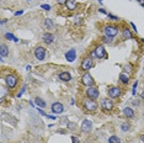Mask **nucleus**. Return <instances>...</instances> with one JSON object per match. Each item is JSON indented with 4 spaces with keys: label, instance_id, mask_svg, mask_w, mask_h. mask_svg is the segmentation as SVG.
<instances>
[{
    "label": "nucleus",
    "instance_id": "35",
    "mask_svg": "<svg viewBox=\"0 0 144 143\" xmlns=\"http://www.w3.org/2000/svg\"><path fill=\"white\" fill-rule=\"evenodd\" d=\"M68 0H57V2L59 4V5H63V4H65Z\"/></svg>",
    "mask_w": 144,
    "mask_h": 143
},
{
    "label": "nucleus",
    "instance_id": "18",
    "mask_svg": "<svg viewBox=\"0 0 144 143\" xmlns=\"http://www.w3.org/2000/svg\"><path fill=\"white\" fill-rule=\"evenodd\" d=\"M118 79H119V81H121L122 84L128 85V83H129V76H128L126 73H121V74H119V76H118Z\"/></svg>",
    "mask_w": 144,
    "mask_h": 143
},
{
    "label": "nucleus",
    "instance_id": "40",
    "mask_svg": "<svg viewBox=\"0 0 144 143\" xmlns=\"http://www.w3.org/2000/svg\"><path fill=\"white\" fill-rule=\"evenodd\" d=\"M141 141L144 143V135H141Z\"/></svg>",
    "mask_w": 144,
    "mask_h": 143
},
{
    "label": "nucleus",
    "instance_id": "14",
    "mask_svg": "<svg viewBox=\"0 0 144 143\" xmlns=\"http://www.w3.org/2000/svg\"><path fill=\"white\" fill-rule=\"evenodd\" d=\"M42 39H43V42H44V43L51 44V43H53V42H54V36L52 35L51 32H46L44 35L42 36Z\"/></svg>",
    "mask_w": 144,
    "mask_h": 143
},
{
    "label": "nucleus",
    "instance_id": "36",
    "mask_svg": "<svg viewBox=\"0 0 144 143\" xmlns=\"http://www.w3.org/2000/svg\"><path fill=\"white\" fill-rule=\"evenodd\" d=\"M129 25H131V26H132V27H133V30H134V31H136V32H137V27H136V25H134V24H133V22H129Z\"/></svg>",
    "mask_w": 144,
    "mask_h": 143
},
{
    "label": "nucleus",
    "instance_id": "21",
    "mask_svg": "<svg viewBox=\"0 0 144 143\" xmlns=\"http://www.w3.org/2000/svg\"><path fill=\"white\" fill-rule=\"evenodd\" d=\"M122 36H123V38H127V39H131V38L133 37L131 30H128V29H124V30L122 31Z\"/></svg>",
    "mask_w": 144,
    "mask_h": 143
},
{
    "label": "nucleus",
    "instance_id": "16",
    "mask_svg": "<svg viewBox=\"0 0 144 143\" xmlns=\"http://www.w3.org/2000/svg\"><path fill=\"white\" fill-rule=\"evenodd\" d=\"M123 115L127 118H132V117H134V110L132 107H124L123 108Z\"/></svg>",
    "mask_w": 144,
    "mask_h": 143
},
{
    "label": "nucleus",
    "instance_id": "37",
    "mask_svg": "<svg viewBox=\"0 0 144 143\" xmlns=\"http://www.w3.org/2000/svg\"><path fill=\"white\" fill-rule=\"evenodd\" d=\"M99 12H101V14H106V15H108V12H106L104 9H99Z\"/></svg>",
    "mask_w": 144,
    "mask_h": 143
},
{
    "label": "nucleus",
    "instance_id": "6",
    "mask_svg": "<svg viewBox=\"0 0 144 143\" xmlns=\"http://www.w3.org/2000/svg\"><path fill=\"white\" fill-rule=\"evenodd\" d=\"M104 32H105V36L113 38L115 36H117V34H118V27H116L113 25H107V26H105Z\"/></svg>",
    "mask_w": 144,
    "mask_h": 143
},
{
    "label": "nucleus",
    "instance_id": "34",
    "mask_svg": "<svg viewBox=\"0 0 144 143\" xmlns=\"http://www.w3.org/2000/svg\"><path fill=\"white\" fill-rule=\"evenodd\" d=\"M5 93H6V91H5V88H4V86H1V99L4 98V95H5Z\"/></svg>",
    "mask_w": 144,
    "mask_h": 143
},
{
    "label": "nucleus",
    "instance_id": "25",
    "mask_svg": "<svg viewBox=\"0 0 144 143\" xmlns=\"http://www.w3.org/2000/svg\"><path fill=\"white\" fill-rule=\"evenodd\" d=\"M132 71H133V67H132V64H124L123 66V72H126V74L127 73H132Z\"/></svg>",
    "mask_w": 144,
    "mask_h": 143
},
{
    "label": "nucleus",
    "instance_id": "43",
    "mask_svg": "<svg viewBox=\"0 0 144 143\" xmlns=\"http://www.w3.org/2000/svg\"><path fill=\"white\" fill-rule=\"evenodd\" d=\"M97 1H99V2H100V4H102V0H97Z\"/></svg>",
    "mask_w": 144,
    "mask_h": 143
},
{
    "label": "nucleus",
    "instance_id": "38",
    "mask_svg": "<svg viewBox=\"0 0 144 143\" xmlns=\"http://www.w3.org/2000/svg\"><path fill=\"white\" fill-rule=\"evenodd\" d=\"M74 127H75L74 123H68V128H74Z\"/></svg>",
    "mask_w": 144,
    "mask_h": 143
},
{
    "label": "nucleus",
    "instance_id": "33",
    "mask_svg": "<svg viewBox=\"0 0 144 143\" xmlns=\"http://www.w3.org/2000/svg\"><path fill=\"white\" fill-rule=\"evenodd\" d=\"M22 14H24V10H19V11H16L14 15H15V16H21Z\"/></svg>",
    "mask_w": 144,
    "mask_h": 143
},
{
    "label": "nucleus",
    "instance_id": "22",
    "mask_svg": "<svg viewBox=\"0 0 144 143\" xmlns=\"http://www.w3.org/2000/svg\"><path fill=\"white\" fill-rule=\"evenodd\" d=\"M44 26H46L48 30L54 29V24H53V21H52L51 19H46V20H44Z\"/></svg>",
    "mask_w": 144,
    "mask_h": 143
},
{
    "label": "nucleus",
    "instance_id": "10",
    "mask_svg": "<svg viewBox=\"0 0 144 143\" xmlns=\"http://www.w3.org/2000/svg\"><path fill=\"white\" fill-rule=\"evenodd\" d=\"M33 53H35L36 59H38V61H43V59L46 58V49H44L43 47H41V46L37 47Z\"/></svg>",
    "mask_w": 144,
    "mask_h": 143
},
{
    "label": "nucleus",
    "instance_id": "13",
    "mask_svg": "<svg viewBox=\"0 0 144 143\" xmlns=\"http://www.w3.org/2000/svg\"><path fill=\"white\" fill-rule=\"evenodd\" d=\"M91 128H92V121L84 120L81 122V131L83 132H89V131H91Z\"/></svg>",
    "mask_w": 144,
    "mask_h": 143
},
{
    "label": "nucleus",
    "instance_id": "12",
    "mask_svg": "<svg viewBox=\"0 0 144 143\" xmlns=\"http://www.w3.org/2000/svg\"><path fill=\"white\" fill-rule=\"evenodd\" d=\"M101 106H102L104 111H111L113 108V103L110 99H104V100H101Z\"/></svg>",
    "mask_w": 144,
    "mask_h": 143
},
{
    "label": "nucleus",
    "instance_id": "9",
    "mask_svg": "<svg viewBox=\"0 0 144 143\" xmlns=\"http://www.w3.org/2000/svg\"><path fill=\"white\" fill-rule=\"evenodd\" d=\"M51 110H52V112H53V113L59 115V113H63V111H64V106H63V104H62V103L56 101V103H53V104H52Z\"/></svg>",
    "mask_w": 144,
    "mask_h": 143
},
{
    "label": "nucleus",
    "instance_id": "8",
    "mask_svg": "<svg viewBox=\"0 0 144 143\" xmlns=\"http://www.w3.org/2000/svg\"><path fill=\"white\" fill-rule=\"evenodd\" d=\"M92 59L90 58V57H87V58H84L83 59V62H81V64H80V69L84 72H89L91 68H92Z\"/></svg>",
    "mask_w": 144,
    "mask_h": 143
},
{
    "label": "nucleus",
    "instance_id": "30",
    "mask_svg": "<svg viewBox=\"0 0 144 143\" xmlns=\"http://www.w3.org/2000/svg\"><path fill=\"white\" fill-rule=\"evenodd\" d=\"M41 7H42L43 10H46V11H49V10H51V6H49V5H46V4H42Z\"/></svg>",
    "mask_w": 144,
    "mask_h": 143
},
{
    "label": "nucleus",
    "instance_id": "19",
    "mask_svg": "<svg viewBox=\"0 0 144 143\" xmlns=\"http://www.w3.org/2000/svg\"><path fill=\"white\" fill-rule=\"evenodd\" d=\"M35 104L37 105V107H41V108H43V107L47 106V104H46V101L42 99V98H38L37 96L36 99H35Z\"/></svg>",
    "mask_w": 144,
    "mask_h": 143
},
{
    "label": "nucleus",
    "instance_id": "23",
    "mask_svg": "<svg viewBox=\"0 0 144 143\" xmlns=\"http://www.w3.org/2000/svg\"><path fill=\"white\" fill-rule=\"evenodd\" d=\"M131 130V125L128 123V122H123L122 125H121V131L122 132H128Z\"/></svg>",
    "mask_w": 144,
    "mask_h": 143
},
{
    "label": "nucleus",
    "instance_id": "5",
    "mask_svg": "<svg viewBox=\"0 0 144 143\" xmlns=\"http://www.w3.org/2000/svg\"><path fill=\"white\" fill-rule=\"evenodd\" d=\"M107 94L111 99H117L122 94V89L119 86H110L107 89Z\"/></svg>",
    "mask_w": 144,
    "mask_h": 143
},
{
    "label": "nucleus",
    "instance_id": "24",
    "mask_svg": "<svg viewBox=\"0 0 144 143\" xmlns=\"http://www.w3.org/2000/svg\"><path fill=\"white\" fill-rule=\"evenodd\" d=\"M108 143H121V138L117 136H111L108 138Z\"/></svg>",
    "mask_w": 144,
    "mask_h": 143
},
{
    "label": "nucleus",
    "instance_id": "39",
    "mask_svg": "<svg viewBox=\"0 0 144 143\" xmlns=\"http://www.w3.org/2000/svg\"><path fill=\"white\" fill-rule=\"evenodd\" d=\"M133 105H134V106H138L139 103H138V101H133Z\"/></svg>",
    "mask_w": 144,
    "mask_h": 143
},
{
    "label": "nucleus",
    "instance_id": "31",
    "mask_svg": "<svg viewBox=\"0 0 144 143\" xmlns=\"http://www.w3.org/2000/svg\"><path fill=\"white\" fill-rule=\"evenodd\" d=\"M25 91H26V85H24V86H22V89H21L20 94H17V98H21V95H22V94H24Z\"/></svg>",
    "mask_w": 144,
    "mask_h": 143
},
{
    "label": "nucleus",
    "instance_id": "1",
    "mask_svg": "<svg viewBox=\"0 0 144 143\" xmlns=\"http://www.w3.org/2000/svg\"><path fill=\"white\" fill-rule=\"evenodd\" d=\"M97 103L94 100V99H90V98H86L85 100H84V108L86 110V111H89V112H95L96 110H97Z\"/></svg>",
    "mask_w": 144,
    "mask_h": 143
},
{
    "label": "nucleus",
    "instance_id": "11",
    "mask_svg": "<svg viewBox=\"0 0 144 143\" xmlns=\"http://www.w3.org/2000/svg\"><path fill=\"white\" fill-rule=\"evenodd\" d=\"M65 59L69 62V63H73V62H75V59H76V51L72 48V49H69L67 53H65Z\"/></svg>",
    "mask_w": 144,
    "mask_h": 143
},
{
    "label": "nucleus",
    "instance_id": "2",
    "mask_svg": "<svg viewBox=\"0 0 144 143\" xmlns=\"http://www.w3.org/2000/svg\"><path fill=\"white\" fill-rule=\"evenodd\" d=\"M4 80H5V84H6L7 89H14L17 85V81H19V79L15 74H7Z\"/></svg>",
    "mask_w": 144,
    "mask_h": 143
},
{
    "label": "nucleus",
    "instance_id": "26",
    "mask_svg": "<svg viewBox=\"0 0 144 143\" xmlns=\"http://www.w3.org/2000/svg\"><path fill=\"white\" fill-rule=\"evenodd\" d=\"M137 86H138V81H136L133 84V88H132V95H136L137 94Z\"/></svg>",
    "mask_w": 144,
    "mask_h": 143
},
{
    "label": "nucleus",
    "instance_id": "29",
    "mask_svg": "<svg viewBox=\"0 0 144 143\" xmlns=\"http://www.w3.org/2000/svg\"><path fill=\"white\" fill-rule=\"evenodd\" d=\"M107 17H108V19H111V20H115V21H118V20H119V17H118V16H115V15H112V14H108Z\"/></svg>",
    "mask_w": 144,
    "mask_h": 143
},
{
    "label": "nucleus",
    "instance_id": "27",
    "mask_svg": "<svg viewBox=\"0 0 144 143\" xmlns=\"http://www.w3.org/2000/svg\"><path fill=\"white\" fill-rule=\"evenodd\" d=\"M5 37H6V38H7L9 41H14V39H15V36L12 35L11 32H7V34L5 35Z\"/></svg>",
    "mask_w": 144,
    "mask_h": 143
},
{
    "label": "nucleus",
    "instance_id": "15",
    "mask_svg": "<svg viewBox=\"0 0 144 143\" xmlns=\"http://www.w3.org/2000/svg\"><path fill=\"white\" fill-rule=\"evenodd\" d=\"M58 76H59V79L63 80V81H69V80L72 79V75H70L69 72H60Z\"/></svg>",
    "mask_w": 144,
    "mask_h": 143
},
{
    "label": "nucleus",
    "instance_id": "46",
    "mask_svg": "<svg viewBox=\"0 0 144 143\" xmlns=\"http://www.w3.org/2000/svg\"><path fill=\"white\" fill-rule=\"evenodd\" d=\"M27 1H31V0H27Z\"/></svg>",
    "mask_w": 144,
    "mask_h": 143
},
{
    "label": "nucleus",
    "instance_id": "45",
    "mask_svg": "<svg viewBox=\"0 0 144 143\" xmlns=\"http://www.w3.org/2000/svg\"><path fill=\"white\" fill-rule=\"evenodd\" d=\"M142 42H143V43H144V38H142Z\"/></svg>",
    "mask_w": 144,
    "mask_h": 143
},
{
    "label": "nucleus",
    "instance_id": "17",
    "mask_svg": "<svg viewBox=\"0 0 144 143\" xmlns=\"http://www.w3.org/2000/svg\"><path fill=\"white\" fill-rule=\"evenodd\" d=\"M7 54H9V47L5 43H1V46H0V56L6 57Z\"/></svg>",
    "mask_w": 144,
    "mask_h": 143
},
{
    "label": "nucleus",
    "instance_id": "20",
    "mask_svg": "<svg viewBox=\"0 0 144 143\" xmlns=\"http://www.w3.org/2000/svg\"><path fill=\"white\" fill-rule=\"evenodd\" d=\"M65 6H67L68 10H75V7H76V1H75V0H68V1L65 2Z\"/></svg>",
    "mask_w": 144,
    "mask_h": 143
},
{
    "label": "nucleus",
    "instance_id": "42",
    "mask_svg": "<svg viewBox=\"0 0 144 143\" xmlns=\"http://www.w3.org/2000/svg\"><path fill=\"white\" fill-rule=\"evenodd\" d=\"M142 6L144 7V0H142Z\"/></svg>",
    "mask_w": 144,
    "mask_h": 143
},
{
    "label": "nucleus",
    "instance_id": "41",
    "mask_svg": "<svg viewBox=\"0 0 144 143\" xmlns=\"http://www.w3.org/2000/svg\"><path fill=\"white\" fill-rule=\"evenodd\" d=\"M141 98H142V99H143V100H144V90H143V91H142V93H141Z\"/></svg>",
    "mask_w": 144,
    "mask_h": 143
},
{
    "label": "nucleus",
    "instance_id": "4",
    "mask_svg": "<svg viewBox=\"0 0 144 143\" xmlns=\"http://www.w3.org/2000/svg\"><path fill=\"white\" fill-rule=\"evenodd\" d=\"M81 84L85 85V86H87V88L95 85V80H94V78L91 76V74L89 72H86V73L83 74V76H81Z\"/></svg>",
    "mask_w": 144,
    "mask_h": 143
},
{
    "label": "nucleus",
    "instance_id": "28",
    "mask_svg": "<svg viewBox=\"0 0 144 143\" xmlns=\"http://www.w3.org/2000/svg\"><path fill=\"white\" fill-rule=\"evenodd\" d=\"M102 41H104V43H111V42H112V37H107V36H105V37L102 38Z\"/></svg>",
    "mask_w": 144,
    "mask_h": 143
},
{
    "label": "nucleus",
    "instance_id": "3",
    "mask_svg": "<svg viewBox=\"0 0 144 143\" xmlns=\"http://www.w3.org/2000/svg\"><path fill=\"white\" fill-rule=\"evenodd\" d=\"M91 56L94 58H97V59H102L106 57V51H105V47L102 44H99L92 52H91Z\"/></svg>",
    "mask_w": 144,
    "mask_h": 143
},
{
    "label": "nucleus",
    "instance_id": "7",
    "mask_svg": "<svg viewBox=\"0 0 144 143\" xmlns=\"http://www.w3.org/2000/svg\"><path fill=\"white\" fill-rule=\"evenodd\" d=\"M86 96L90 98V99L96 100V99L100 96V91H99V89H97L96 86H90V88L86 89Z\"/></svg>",
    "mask_w": 144,
    "mask_h": 143
},
{
    "label": "nucleus",
    "instance_id": "32",
    "mask_svg": "<svg viewBox=\"0 0 144 143\" xmlns=\"http://www.w3.org/2000/svg\"><path fill=\"white\" fill-rule=\"evenodd\" d=\"M72 141H73V143H80L79 138H78V137H75V136H73V137H72Z\"/></svg>",
    "mask_w": 144,
    "mask_h": 143
},
{
    "label": "nucleus",
    "instance_id": "44",
    "mask_svg": "<svg viewBox=\"0 0 144 143\" xmlns=\"http://www.w3.org/2000/svg\"><path fill=\"white\" fill-rule=\"evenodd\" d=\"M137 1H138V2H141V4H142V0H137Z\"/></svg>",
    "mask_w": 144,
    "mask_h": 143
}]
</instances>
